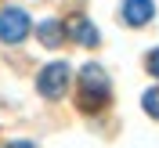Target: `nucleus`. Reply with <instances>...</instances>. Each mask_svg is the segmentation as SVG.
Instances as JSON below:
<instances>
[{
	"label": "nucleus",
	"mask_w": 159,
	"mask_h": 148,
	"mask_svg": "<svg viewBox=\"0 0 159 148\" xmlns=\"http://www.w3.org/2000/svg\"><path fill=\"white\" fill-rule=\"evenodd\" d=\"M4 148H36V145H29V141H15V145H4Z\"/></svg>",
	"instance_id": "1a4fd4ad"
},
{
	"label": "nucleus",
	"mask_w": 159,
	"mask_h": 148,
	"mask_svg": "<svg viewBox=\"0 0 159 148\" xmlns=\"http://www.w3.org/2000/svg\"><path fill=\"white\" fill-rule=\"evenodd\" d=\"M148 72H152V76H159V51H152V54H148Z\"/></svg>",
	"instance_id": "6e6552de"
},
{
	"label": "nucleus",
	"mask_w": 159,
	"mask_h": 148,
	"mask_svg": "<svg viewBox=\"0 0 159 148\" xmlns=\"http://www.w3.org/2000/svg\"><path fill=\"white\" fill-rule=\"evenodd\" d=\"M25 36H29V15L18 7H7L0 15V40L4 43H22Z\"/></svg>",
	"instance_id": "7ed1b4c3"
},
{
	"label": "nucleus",
	"mask_w": 159,
	"mask_h": 148,
	"mask_svg": "<svg viewBox=\"0 0 159 148\" xmlns=\"http://www.w3.org/2000/svg\"><path fill=\"white\" fill-rule=\"evenodd\" d=\"M69 61H51V65H43V72L36 76V90L43 94V98H61L65 94V87H69Z\"/></svg>",
	"instance_id": "f03ea898"
},
{
	"label": "nucleus",
	"mask_w": 159,
	"mask_h": 148,
	"mask_svg": "<svg viewBox=\"0 0 159 148\" xmlns=\"http://www.w3.org/2000/svg\"><path fill=\"white\" fill-rule=\"evenodd\" d=\"M141 109L148 112L152 119H159V87H152V90H145V98H141Z\"/></svg>",
	"instance_id": "0eeeda50"
},
{
	"label": "nucleus",
	"mask_w": 159,
	"mask_h": 148,
	"mask_svg": "<svg viewBox=\"0 0 159 148\" xmlns=\"http://www.w3.org/2000/svg\"><path fill=\"white\" fill-rule=\"evenodd\" d=\"M61 33H69L80 47H94V43H98V29H94V22H87L83 15H72V18L61 25Z\"/></svg>",
	"instance_id": "20e7f679"
},
{
	"label": "nucleus",
	"mask_w": 159,
	"mask_h": 148,
	"mask_svg": "<svg viewBox=\"0 0 159 148\" xmlns=\"http://www.w3.org/2000/svg\"><path fill=\"white\" fill-rule=\"evenodd\" d=\"M109 94H112V87H109V76H105V69L101 65H83L80 69V109L83 112H98L105 101H109Z\"/></svg>",
	"instance_id": "f257e3e1"
},
{
	"label": "nucleus",
	"mask_w": 159,
	"mask_h": 148,
	"mask_svg": "<svg viewBox=\"0 0 159 148\" xmlns=\"http://www.w3.org/2000/svg\"><path fill=\"white\" fill-rule=\"evenodd\" d=\"M156 7H152V0H123V22L127 25H145L152 22Z\"/></svg>",
	"instance_id": "39448f33"
},
{
	"label": "nucleus",
	"mask_w": 159,
	"mask_h": 148,
	"mask_svg": "<svg viewBox=\"0 0 159 148\" xmlns=\"http://www.w3.org/2000/svg\"><path fill=\"white\" fill-rule=\"evenodd\" d=\"M36 33H40V43L43 47H58L61 43V22H43Z\"/></svg>",
	"instance_id": "423d86ee"
}]
</instances>
